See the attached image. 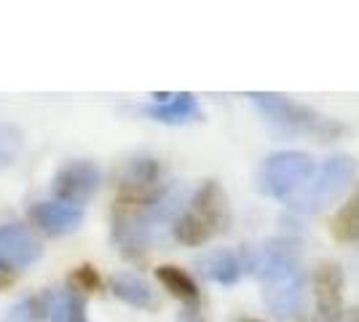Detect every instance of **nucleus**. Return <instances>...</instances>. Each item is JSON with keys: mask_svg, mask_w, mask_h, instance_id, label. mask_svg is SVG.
Wrapping results in <instances>:
<instances>
[{"mask_svg": "<svg viewBox=\"0 0 359 322\" xmlns=\"http://www.w3.org/2000/svg\"><path fill=\"white\" fill-rule=\"evenodd\" d=\"M316 311L322 322H341L344 317V269L338 263H319L311 276Z\"/></svg>", "mask_w": 359, "mask_h": 322, "instance_id": "6e6552de", "label": "nucleus"}, {"mask_svg": "<svg viewBox=\"0 0 359 322\" xmlns=\"http://www.w3.org/2000/svg\"><path fill=\"white\" fill-rule=\"evenodd\" d=\"M156 276H158V282H161L172 295H177L180 301H185V304H198V288H196V282L191 279V274H185L182 269H177V266H158V269H156Z\"/></svg>", "mask_w": 359, "mask_h": 322, "instance_id": "dca6fc26", "label": "nucleus"}, {"mask_svg": "<svg viewBox=\"0 0 359 322\" xmlns=\"http://www.w3.org/2000/svg\"><path fill=\"white\" fill-rule=\"evenodd\" d=\"M332 234L341 242H354L357 239V199H351L332 220Z\"/></svg>", "mask_w": 359, "mask_h": 322, "instance_id": "f3484780", "label": "nucleus"}, {"mask_svg": "<svg viewBox=\"0 0 359 322\" xmlns=\"http://www.w3.org/2000/svg\"><path fill=\"white\" fill-rule=\"evenodd\" d=\"M180 322H207V320H204V317H201L196 309H185V311L180 314Z\"/></svg>", "mask_w": 359, "mask_h": 322, "instance_id": "aec40b11", "label": "nucleus"}, {"mask_svg": "<svg viewBox=\"0 0 359 322\" xmlns=\"http://www.w3.org/2000/svg\"><path fill=\"white\" fill-rule=\"evenodd\" d=\"M148 210L145 204L118 199L113 207V242L118 245L121 255L126 258H142L148 250Z\"/></svg>", "mask_w": 359, "mask_h": 322, "instance_id": "39448f33", "label": "nucleus"}, {"mask_svg": "<svg viewBox=\"0 0 359 322\" xmlns=\"http://www.w3.org/2000/svg\"><path fill=\"white\" fill-rule=\"evenodd\" d=\"M357 239H359V196H357Z\"/></svg>", "mask_w": 359, "mask_h": 322, "instance_id": "b1692460", "label": "nucleus"}, {"mask_svg": "<svg viewBox=\"0 0 359 322\" xmlns=\"http://www.w3.org/2000/svg\"><path fill=\"white\" fill-rule=\"evenodd\" d=\"M118 199L153 207L161 194V167L156 159H132L118 172Z\"/></svg>", "mask_w": 359, "mask_h": 322, "instance_id": "0eeeda50", "label": "nucleus"}, {"mask_svg": "<svg viewBox=\"0 0 359 322\" xmlns=\"http://www.w3.org/2000/svg\"><path fill=\"white\" fill-rule=\"evenodd\" d=\"M22 148V135L16 132L14 126H6L0 123V167L11 164Z\"/></svg>", "mask_w": 359, "mask_h": 322, "instance_id": "a211bd4d", "label": "nucleus"}, {"mask_svg": "<svg viewBox=\"0 0 359 322\" xmlns=\"http://www.w3.org/2000/svg\"><path fill=\"white\" fill-rule=\"evenodd\" d=\"M102 183V172L94 161L86 159H73L67 164H62L60 172L54 175V194L62 204H86L97 194V188Z\"/></svg>", "mask_w": 359, "mask_h": 322, "instance_id": "423d86ee", "label": "nucleus"}, {"mask_svg": "<svg viewBox=\"0 0 359 322\" xmlns=\"http://www.w3.org/2000/svg\"><path fill=\"white\" fill-rule=\"evenodd\" d=\"M43 255V245L25 226H0V269H25Z\"/></svg>", "mask_w": 359, "mask_h": 322, "instance_id": "9d476101", "label": "nucleus"}, {"mask_svg": "<svg viewBox=\"0 0 359 322\" xmlns=\"http://www.w3.org/2000/svg\"><path fill=\"white\" fill-rule=\"evenodd\" d=\"M156 102L145 110V116H150L153 121H161V123H188L196 121L201 116V107L196 102L194 94L182 92V94H153Z\"/></svg>", "mask_w": 359, "mask_h": 322, "instance_id": "f8f14e48", "label": "nucleus"}, {"mask_svg": "<svg viewBox=\"0 0 359 322\" xmlns=\"http://www.w3.org/2000/svg\"><path fill=\"white\" fill-rule=\"evenodd\" d=\"M348 322H359V307L351 309V314H348Z\"/></svg>", "mask_w": 359, "mask_h": 322, "instance_id": "412c9836", "label": "nucleus"}, {"mask_svg": "<svg viewBox=\"0 0 359 322\" xmlns=\"http://www.w3.org/2000/svg\"><path fill=\"white\" fill-rule=\"evenodd\" d=\"M257 279L263 288V301L279 320H295L303 311L306 274L300 263V250L290 239H271L263 245L257 261Z\"/></svg>", "mask_w": 359, "mask_h": 322, "instance_id": "f257e3e1", "label": "nucleus"}, {"mask_svg": "<svg viewBox=\"0 0 359 322\" xmlns=\"http://www.w3.org/2000/svg\"><path fill=\"white\" fill-rule=\"evenodd\" d=\"M110 290L116 298H121L123 304H129V307H137V309H156L158 307V301H156V295L150 290V285L142 279V276L137 274H116L110 279Z\"/></svg>", "mask_w": 359, "mask_h": 322, "instance_id": "4468645a", "label": "nucleus"}, {"mask_svg": "<svg viewBox=\"0 0 359 322\" xmlns=\"http://www.w3.org/2000/svg\"><path fill=\"white\" fill-rule=\"evenodd\" d=\"M196 269L217 285H233L239 282L244 271L239 255L233 250H210L201 258H196Z\"/></svg>", "mask_w": 359, "mask_h": 322, "instance_id": "ddd939ff", "label": "nucleus"}, {"mask_svg": "<svg viewBox=\"0 0 359 322\" xmlns=\"http://www.w3.org/2000/svg\"><path fill=\"white\" fill-rule=\"evenodd\" d=\"M314 161L311 156L300 154V151H282V154L269 156L260 169H257V191L273 196V199H292L303 185L309 183V177L314 175Z\"/></svg>", "mask_w": 359, "mask_h": 322, "instance_id": "20e7f679", "label": "nucleus"}, {"mask_svg": "<svg viewBox=\"0 0 359 322\" xmlns=\"http://www.w3.org/2000/svg\"><path fill=\"white\" fill-rule=\"evenodd\" d=\"M30 220L43 234L65 236V234L78 231V226L83 223V213L78 207L62 204V201H38V204H32Z\"/></svg>", "mask_w": 359, "mask_h": 322, "instance_id": "9b49d317", "label": "nucleus"}, {"mask_svg": "<svg viewBox=\"0 0 359 322\" xmlns=\"http://www.w3.org/2000/svg\"><path fill=\"white\" fill-rule=\"evenodd\" d=\"M70 285L75 288V293H91L102 288V279H100L94 266H78L70 276Z\"/></svg>", "mask_w": 359, "mask_h": 322, "instance_id": "6ab92c4d", "label": "nucleus"}, {"mask_svg": "<svg viewBox=\"0 0 359 322\" xmlns=\"http://www.w3.org/2000/svg\"><path fill=\"white\" fill-rule=\"evenodd\" d=\"M236 322H263V320H255V317H239Z\"/></svg>", "mask_w": 359, "mask_h": 322, "instance_id": "5701e85b", "label": "nucleus"}, {"mask_svg": "<svg viewBox=\"0 0 359 322\" xmlns=\"http://www.w3.org/2000/svg\"><path fill=\"white\" fill-rule=\"evenodd\" d=\"M48 317H51V322H86L83 295L75 290H62L57 295H51Z\"/></svg>", "mask_w": 359, "mask_h": 322, "instance_id": "2eb2a0df", "label": "nucleus"}, {"mask_svg": "<svg viewBox=\"0 0 359 322\" xmlns=\"http://www.w3.org/2000/svg\"><path fill=\"white\" fill-rule=\"evenodd\" d=\"M247 97L257 107V113L263 116V121L271 123L282 135H311V137L319 140H332L344 132V126L338 121L325 119L322 113H316L314 107L295 102V100L282 97V94L252 92Z\"/></svg>", "mask_w": 359, "mask_h": 322, "instance_id": "f03ea898", "label": "nucleus"}, {"mask_svg": "<svg viewBox=\"0 0 359 322\" xmlns=\"http://www.w3.org/2000/svg\"><path fill=\"white\" fill-rule=\"evenodd\" d=\"M6 285H11V276H0V288H6Z\"/></svg>", "mask_w": 359, "mask_h": 322, "instance_id": "4be33fe9", "label": "nucleus"}, {"mask_svg": "<svg viewBox=\"0 0 359 322\" xmlns=\"http://www.w3.org/2000/svg\"><path fill=\"white\" fill-rule=\"evenodd\" d=\"M188 213L194 215L212 236L231 229V204H228L225 191L215 180H207V183L196 191Z\"/></svg>", "mask_w": 359, "mask_h": 322, "instance_id": "1a4fd4ad", "label": "nucleus"}, {"mask_svg": "<svg viewBox=\"0 0 359 322\" xmlns=\"http://www.w3.org/2000/svg\"><path fill=\"white\" fill-rule=\"evenodd\" d=\"M351 177H354V159L344 154L330 156L322 167L314 169L309 183L303 185L292 199H287V204L298 213H319L325 204L335 201L344 194Z\"/></svg>", "mask_w": 359, "mask_h": 322, "instance_id": "7ed1b4c3", "label": "nucleus"}]
</instances>
